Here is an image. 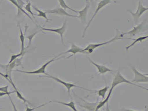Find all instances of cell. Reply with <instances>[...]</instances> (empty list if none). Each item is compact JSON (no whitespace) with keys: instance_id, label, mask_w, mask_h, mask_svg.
Masks as SVG:
<instances>
[{"instance_id":"cell-1","label":"cell","mask_w":148,"mask_h":111,"mask_svg":"<svg viewBox=\"0 0 148 111\" xmlns=\"http://www.w3.org/2000/svg\"><path fill=\"white\" fill-rule=\"evenodd\" d=\"M128 83V84H132L134 86H136L137 87H139V88H141L142 89H144V90H148L147 88H145L143 87H141L140 86H139V85H137L136 84H135L134 83H132V82L128 81L127 79H126L123 76L121 73V72H120V70L119 69L118 71V72H117V74L116 75V76H115L114 78L113 81V82H112V84L111 86V88L110 89V90L109 92V93H108V95L107 96V98L103 101L104 102L106 103V104H108V101H109V98L111 96V94H112V92L113 90V89L115 87L119 85V84H121V83Z\"/></svg>"},{"instance_id":"cell-2","label":"cell","mask_w":148,"mask_h":111,"mask_svg":"<svg viewBox=\"0 0 148 111\" xmlns=\"http://www.w3.org/2000/svg\"><path fill=\"white\" fill-rule=\"evenodd\" d=\"M116 30L117 31V34L114 37H113L110 40L106 42H102V43H91V44H89V45H88L85 49H84V51L88 52V53H92L95 49H97L99 47H101L102 46L109 44L110 43L113 42L115 41L116 40L123 39V37L124 36L122 35L121 32H120L118 31V29H116Z\"/></svg>"},{"instance_id":"cell-3","label":"cell","mask_w":148,"mask_h":111,"mask_svg":"<svg viewBox=\"0 0 148 111\" xmlns=\"http://www.w3.org/2000/svg\"><path fill=\"white\" fill-rule=\"evenodd\" d=\"M59 55L57 56L56 57L53 58L52 59L50 60L49 61H48V62L45 63L44 64H43L40 69H38L36 71H30V72H27V71H20V70H16V72H22V73H27V74H31V75H33V74H45L46 75V69L47 66L51 64V63L54 62V61H57L59 59H61L62 57H60L59 58H56L57 57H58Z\"/></svg>"},{"instance_id":"cell-4","label":"cell","mask_w":148,"mask_h":111,"mask_svg":"<svg viewBox=\"0 0 148 111\" xmlns=\"http://www.w3.org/2000/svg\"><path fill=\"white\" fill-rule=\"evenodd\" d=\"M46 75H47V77H48V78H51L54 79V81H56V82H58V83H61L62 84H63V86H64V87L67 89L68 95H69V97H71H71L70 92H71V89L72 88H73V87L79 88H82V89H84V90H89V91H90V90H88V89H86V88H84V87H79V86H76L75 84H74L73 83H69V82H67L63 81L61 80V79H60L59 78H57V77H56L53 76H52V75H51L48 74L47 73H46Z\"/></svg>"},{"instance_id":"cell-5","label":"cell","mask_w":148,"mask_h":111,"mask_svg":"<svg viewBox=\"0 0 148 111\" xmlns=\"http://www.w3.org/2000/svg\"><path fill=\"white\" fill-rule=\"evenodd\" d=\"M148 10V7H144L143 4H142V1H138V7L136 11L133 13L131 10H128V12H129L130 14H131L134 18L135 23L137 24L139 18L141 17V15L145 12Z\"/></svg>"},{"instance_id":"cell-6","label":"cell","mask_w":148,"mask_h":111,"mask_svg":"<svg viewBox=\"0 0 148 111\" xmlns=\"http://www.w3.org/2000/svg\"><path fill=\"white\" fill-rule=\"evenodd\" d=\"M112 2H113V1H111V0H102L101 1H100V2L98 4L97 9H96V10H95L94 14H93V16L92 17L91 19L90 20V21H89V22H88L87 26L85 27L84 29L83 34V36H82V37H83V38L84 37V36L86 35V31H87L88 28L89 27V26H90V23L93 20L94 17H95V16L98 14V12L101 10L102 8L105 7L106 5H107L109 4V3H112Z\"/></svg>"},{"instance_id":"cell-7","label":"cell","mask_w":148,"mask_h":111,"mask_svg":"<svg viewBox=\"0 0 148 111\" xmlns=\"http://www.w3.org/2000/svg\"><path fill=\"white\" fill-rule=\"evenodd\" d=\"M132 69L133 70L135 75L134 78L132 81V83H142V82H148V73L147 74H143L139 72L137 69L133 66H131Z\"/></svg>"},{"instance_id":"cell-8","label":"cell","mask_w":148,"mask_h":111,"mask_svg":"<svg viewBox=\"0 0 148 111\" xmlns=\"http://www.w3.org/2000/svg\"><path fill=\"white\" fill-rule=\"evenodd\" d=\"M66 25H67V20H66L63 24V26L60 28H47L42 27H40V29L43 31H51L52 32H55L57 34L61 36V41L63 45H64V41H63V35L66 31Z\"/></svg>"},{"instance_id":"cell-9","label":"cell","mask_w":148,"mask_h":111,"mask_svg":"<svg viewBox=\"0 0 148 111\" xmlns=\"http://www.w3.org/2000/svg\"><path fill=\"white\" fill-rule=\"evenodd\" d=\"M70 43H71V49H68L67 51H66L65 52H63V53H62L61 54H60L59 56H61L62 54H66V53H72V55L67 57V58H69L71 57H72L73 55L74 56V57H75V55L77 53H88V52L84 51V49H82V48H81V47L77 46V45H75L74 43H73V42H70ZM74 58H75V57H74Z\"/></svg>"},{"instance_id":"cell-10","label":"cell","mask_w":148,"mask_h":111,"mask_svg":"<svg viewBox=\"0 0 148 111\" xmlns=\"http://www.w3.org/2000/svg\"><path fill=\"white\" fill-rule=\"evenodd\" d=\"M86 5L85 7L81 11H77V13L79 14V16H78V18H79L81 20V22L83 24H86L87 22V16L88 11L90 7V4L89 1H86Z\"/></svg>"},{"instance_id":"cell-11","label":"cell","mask_w":148,"mask_h":111,"mask_svg":"<svg viewBox=\"0 0 148 111\" xmlns=\"http://www.w3.org/2000/svg\"><path fill=\"white\" fill-rule=\"evenodd\" d=\"M147 22V19H145L144 21L141 22V23H140L139 25H138L137 26L134 27L132 30L127 32H122V35H128L132 36H135L137 34H139L140 32L142 31V30L143 29V28L144 27L145 23Z\"/></svg>"},{"instance_id":"cell-12","label":"cell","mask_w":148,"mask_h":111,"mask_svg":"<svg viewBox=\"0 0 148 111\" xmlns=\"http://www.w3.org/2000/svg\"><path fill=\"white\" fill-rule=\"evenodd\" d=\"M46 13H48V14H57V15H60L61 16H68V17H77L78 16H74L72 14H68L67 12V11L66 10H64V9H63L62 8H61L60 6H57L56 8H55L53 10H47L45 11Z\"/></svg>"},{"instance_id":"cell-13","label":"cell","mask_w":148,"mask_h":111,"mask_svg":"<svg viewBox=\"0 0 148 111\" xmlns=\"http://www.w3.org/2000/svg\"><path fill=\"white\" fill-rule=\"evenodd\" d=\"M74 95L75 96V97L78 98L79 99H80L81 100H82L83 103H79L78 102V104L79 105V106H81V107L82 108H84L86 110H87L88 111H95V108H96V107L98 104V103H89L87 101H86L84 99H83V98H82L81 97H78L77 95H76L75 94V93H74ZM97 111H100L99 110Z\"/></svg>"},{"instance_id":"cell-14","label":"cell","mask_w":148,"mask_h":111,"mask_svg":"<svg viewBox=\"0 0 148 111\" xmlns=\"http://www.w3.org/2000/svg\"><path fill=\"white\" fill-rule=\"evenodd\" d=\"M10 1L11 2H12L14 5L16 7H17L18 8V15L20 16L21 14V13H23L25 14L26 15H27V17H28L32 21L34 22L33 19L31 18V17L27 14L26 11H25V10L23 9V5L25 4V2H23L22 1H14V0H10Z\"/></svg>"},{"instance_id":"cell-15","label":"cell","mask_w":148,"mask_h":111,"mask_svg":"<svg viewBox=\"0 0 148 111\" xmlns=\"http://www.w3.org/2000/svg\"><path fill=\"white\" fill-rule=\"evenodd\" d=\"M88 60H89V61L90 63H92V64H93L94 66H95L97 67V69H98V73L99 75H104L105 73H106L107 72H112L113 70V69H110L108 67H107L105 66H103V65H100L94 62V61H93L89 57H87Z\"/></svg>"},{"instance_id":"cell-16","label":"cell","mask_w":148,"mask_h":111,"mask_svg":"<svg viewBox=\"0 0 148 111\" xmlns=\"http://www.w3.org/2000/svg\"><path fill=\"white\" fill-rule=\"evenodd\" d=\"M19 27H20V39L21 43V53H25V34L26 33V31H27L28 26L27 25L26 26V29H25V34H23L22 29L20 25H18Z\"/></svg>"},{"instance_id":"cell-17","label":"cell","mask_w":148,"mask_h":111,"mask_svg":"<svg viewBox=\"0 0 148 111\" xmlns=\"http://www.w3.org/2000/svg\"><path fill=\"white\" fill-rule=\"evenodd\" d=\"M104 80H105V82H106V87L104 88H102V89L99 90H90V92H92L93 93H97L98 97H101L102 99H104L105 98L106 94V93L107 92L108 90V86L107 85V82H106L105 79H104Z\"/></svg>"},{"instance_id":"cell-18","label":"cell","mask_w":148,"mask_h":111,"mask_svg":"<svg viewBox=\"0 0 148 111\" xmlns=\"http://www.w3.org/2000/svg\"><path fill=\"white\" fill-rule=\"evenodd\" d=\"M148 37V36H141V37H139L136 38L135 40V39H131V40H134V41L131 44H130L129 45H128V46L125 47L126 51H128V50H129V49H130L131 47H132L133 46H134L135 45H136V44L138 43V42H141L143 41L146 40Z\"/></svg>"},{"instance_id":"cell-19","label":"cell","mask_w":148,"mask_h":111,"mask_svg":"<svg viewBox=\"0 0 148 111\" xmlns=\"http://www.w3.org/2000/svg\"><path fill=\"white\" fill-rule=\"evenodd\" d=\"M10 83H11V84L12 85V86H13V87H14V90H15V92L17 93V97H18V98H20V99L21 100H22L25 103H28V104H29V105H31V106H32V104L31 103L28 101H27L26 100L24 97H23V96L21 95V93L20 92H19V90H18L17 89V88L15 87V86H14V83H13V82H12V80H11V81H9Z\"/></svg>"},{"instance_id":"cell-20","label":"cell","mask_w":148,"mask_h":111,"mask_svg":"<svg viewBox=\"0 0 148 111\" xmlns=\"http://www.w3.org/2000/svg\"><path fill=\"white\" fill-rule=\"evenodd\" d=\"M8 86H5V87H0V92H3V93H6L7 94V96L10 98V100H11V103H12V106H13V107H14V111H17V110H16V108L14 104V102H13L12 101L11 98L10 97V94H11V93H14L15 91H13V92H9L8 91Z\"/></svg>"},{"instance_id":"cell-21","label":"cell","mask_w":148,"mask_h":111,"mask_svg":"<svg viewBox=\"0 0 148 111\" xmlns=\"http://www.w3.org/2000/svg\"><path fill=\"white\" fill-rule=\"evenodd\" d=\"M51 102H53L60 103V104L68 106L69 108H71L73 111H78L75 107V103H74V102H73L72 101H71L69 103H65V102H61V101H52Z\"/></svg>"},{"instance_id":"cell-22","label":"cell","mask_w":148,"mask_h":111,"mask_svg":"<svg viewBox=\"0 0 148 111\" xmlns=\"http://www.w3.org/2000/svg\"><path fill=\"white\" fill-rule=\"evenodd\" d=\"M33 8H34V9L36 11H37V12H38V14H36L37 16L43 17V18H45L47 20V22H49V20L48 18L47 17V14H46V13L45 12H43V11H41V10H40L38 9L37 7L34 6H33Z\"/></svg>"},{"instance_id":"cell-23","label":"cell","mask_w":148,"mask_h":111,"mask_svg":"<svg viewBox=\"0 0 148 111\" xmlns=\"http://www.w3.org/2000/svg\"><path fill=\"white\" fill-rule=\"evenodd\" d=\"M58 2H60V7H61V8H62L63 9H64V10H66V9H69V10H71L72 11H73V12H75V13H77V11L74 10H73V8H71V7H69V6H68L67 5L65 1H64V0H59V1H58Z\"/></svg>"},{"instance_id":"cell-24","label":"cell","mask_w":148,"mask_h":111,"mask_svg":"<svg viewBox=\"0 0 148 111\" xmlns=\"http://www.w3.org/2000/svg\"><path fill=\"white\" fill-rule=\"evenodd\" d=\"M25 9L27 11V12H28L29 13L32 14V16L34 18V16H36V14H34L32 11H31V3L29 1H28L27 5H26V6L25 7Z\"/></svg>"},{"instance_id":"cell-25","label":"cell","mask_w":148,"mask_h":111,"mask_svg":"<svg viewBox=\"0 0 148 111\" xmlns=\"http://www.w3.org/2000/svg\"><path fill=\"white\" fill-rule=\"evenodd\" d=\"M23 55H24V53H21L20 52V53H18V54L11 56V60H10V61L9 63H8V64H10V63H11L12 62H14V60H16L18 57H20V56L23 57Z\"/></svg>"},{"instance_id":"cell-26","label":"cell","mask_w":148,"mask_h":111,"mask_svg":"<svg viewBox=\"0 0 148 111\" xmlns=\"http://www.w3.org/2000/svg\"><path fill=\"white\" fill-rule=\"evenodd\" d=\"M48 103H45V104H42V105H40V106H38L37 107H36V108H29L27 106H26V111H34V110H36V109H38V108H39L42 107L46 106V105L48 104Z\"/></svg>"},{"instance_id":"cell-27","label":"cell","mask_w":148,"mask_h":111,"mask_svg":"<svg viewBox=\"0 0 148 111\" xmlns=\"http://www.w3.org/2000/svg\"><path fill=\"white\" fill-rule=\"evenodd\" d=\"M38 32H39V31H37V32H36L34 33L33 34H31V35H29L28 36H27V38L28 39V40H29V44H28V47H29V45H31V41H32V38H34V36L35 35H36Z\"/></svg>"},{"instance_id":"cell-28","label":"cell","mask_w":148,"mask_h":111,"mask_svg":"<svg viewBox=\"0 0 148 111\" xmlns=\"http://www.w3.org/2000/svg\"><path fill=\"white\" fill-rule=\"evenodd\" d=\"M0 76H1L3 77H4L5 78H6L8 81H10V79H8V76H7V75H3V73H2L0 72Z\"/></svg>"},{"instance_id":"cell-29","label":"cell","mask_w":148,"mask_h":111,"mask_svg":"<svg viewBox=\"0 0 148 111\" xmlns=\"http://www.w3.org/2000/svg\"><path fill=\"white\" fill-rule=\"evenodd\" d=\"M121 110L122 111H133V110H125V109H122ZM144 111H148V108H146L145 110H144Z\"/></svg>"},{"instance_id":"cell-30","label":"cell","mask_w":148,"mask_h":111,"mask_svg":"<svg viewBox=\"0 0 148 111\" xmlns=\"http://www.w3.org/2000/svg\"><path fill=\"white\" fill-rule=\"evenodd\" d=\"M0 44H1V42H0Z\"/></svg>"}]
</instances>
